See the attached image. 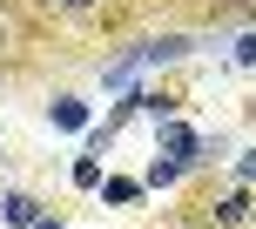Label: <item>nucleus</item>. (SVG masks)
Instances as JSON below:
<instances>
[{
  "label": "nucleus",
  "instance_id": "obj_1",
  "mask_svg": "<svg viewBox=\"0 0 256 229\" xmlns=\"http://www.w3.org/2000/svg\"><path fill=\"white\" fill-rule=\"evenodd\" d=\"M209 216H216V222H243V216H250V202H243V196H222Z\"/></svg>",
  "mask_w": 256,
  "mask_h": 229
},
{
  "label": "nucleus",
  "instance_id": "obj_2",
  "mask_svg": "<svg viewBox=\"0 0 256 229\" xmlns=\"http://www.w3.org/2000/svg\"><path fill=\"white\" fill-rule=\"evenodd\" d=\"M40 209H34V196H7V222H34Z\"/></svg>",
  "mask_w": 256,
  "mask_h": 229
},
{
  "label": "nucleus",
  "instance_id": "obj_3",
  "mask_svg": "<svg viewBox=\"0 0 256 229\" xmlns=\"http://www.w3.org/2000/svg\"><path fill=\"white\" fill-rule=\"evenodd\" d=\"M176 176H182V155H176V162H155V168H148V182H155V189H162V182H176Z\"/></svg>",
  "mask_w": 256,
  "mask_h": 229
},
{
  "label": "nucleus",
  "instance_id": "obj_4",
  "mask_svg": "<svg viewBox=\"0 0 256 229\" xmlns=\"http://www.w3.org/2000/svg\"><path fill=\"white\" fill-rule=\"evenodd\" d=\"M54 7H68V14H88V7H94V0H54Z\"/></svg>",
  "mask_w": 256,
  "mask_h": 229
},
{
  "label": "nucleus",
  "instance_id": "obj_5",
  "mask_svg": "<svg viewBox=\"0 0 256 229\" xmlns=\"http://www.w3.org/2000/svg\"><path fill=\"white\" fill-rule=\"evenodd\" d=\"M243 176H256V155H250V162H243Z\"/></svg>",
  "mask_w": 256,
  "mask_h": 229
},
{
  "label": "nucleus",
  "instance_id": "obj_6",
  "mask_svg": "<svg viewBox=\"0 0 256 229\" xmlns=\"http://www.w3.org/2000/svg\"><path fill=\"white\" fill-rule=\"evenodd\" d=\"M34 229H61V222H34Z\"/></svg>",
  "mask_w": 256,
  "mask_h": 229
}]
</instances>
